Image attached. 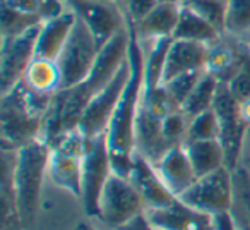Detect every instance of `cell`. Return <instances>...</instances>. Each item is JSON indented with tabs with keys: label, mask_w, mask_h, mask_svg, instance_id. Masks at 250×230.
<instances>
[{
	"label": "cell",
	"mask_w": 250,
	"mask_h": 230,
	"mask_svg": "<svg viewBox=\"0 0 250 230\" xmlns=\"http://www.w3.org/2000/svg\"><path fill=\"white\" fill-rule=\"evenodd\" d=\"M89 141L77 129L59 134L50 141L48 179L74 198H81L83 157Z\"/></svg>",
	"instance_id": "cell-3"
},
{
	"label": "cell",
	"mask_w": 250,
	"mask_h": 230,
	"mask_svg": "<svg viewBox=\"0 0 250 230\" xmlns=\"http://www.w3.org/2000/svg\"><path fill=\"white\" fill-rule=\"evenodd\" d=\"M16 150L2 148V230H24L12 187Z\"/></svg>",
	"instance_id": "cell-19"
},
{
	"label": "cell",
	"mask_w": 250,
	"mask_h": 230,
	"mask_svg": "<svg viewBox=\"0 0 250 230\" xmlns=\"http://www.w3.org/2000/svg\"><path fill=\"white\" fill-rule=\"evenodd\" d=\"M158 2H175V4H182L184 0H158Z\"/></svg>",
	"instance_id": "cell-37"
},
{
	"label": "cell",
	"mask_w": 250,
	"mask_h": 230,
	"mask_svg": "<svg viewBox=\"0 0 250 230\" xmlns=\"http://www.w3.org/2000/svg\"><path fill=\"white\" fill-rule=\"evenodd\" d=\"M129 23V21H127ZM130 29V46H129V64L130 74L125 84L120 100L117 103L110 126L106 129V146L110 151V160L113 172L122 177H127L136 153V122L139 114L141 94L144 88V48L136 26L129 23Z\"/></svg>",
	"instance_id": "cell-1"
},
{
	"label": "cell",
	"mask_w": 250,
	"mask_h": 230,
	"mask_svg": "<svg viewBox=\"0 0 250 230\" xmlns=\"http://www.w3.org/2000/svg\"><path fill=\"white\" fill-rule=\"evenodd\" d=\"M2 38L4 36H16L21 33L28 31L29 28L42 24L36 18H29V16L19 14V12L9 9L7 5H2Z\"/></svg>",
	"instance_id": "cell-29"
},
{
	"label": "cell",
	"mask_w": 250,
	"mask_h": 230,
	"mask_svg": "<svg viewBox=\"0 0 250 230\" xmlns=\"http://www.w3.org/2000/svg\"><path fill=\"white\" fill-rule=\"evenodd\" d=\"M225 35L233 38L250 35V0H228Z\"/></svg>",
	"instance_id": "cell-25"
},
{
	"label": "cell",
	"mask_w": 250,
	"mask_h": 230,
	"mask_svg": "<svg viewBox=\"0 0 250 230\" xmlns=\"http://www.w3.org/2000/svg\"><path fill=\"white\" fill-rule=\"evenodd\" d=\"M209 57V45L187 40H171L161 70V84L188 72L206 70Z\"/></svg>",
	"instance_id": "cell-14"
},
{
	"label": "cell",
	"mask_w": 250,
	"mask_h": 230,
	"mask_svg": "<svg viewBox=\"0 0 250 230\" xmlns=\"http://www.w3.org/2000/svg\"><path fill=\"white\" fill-rule=\"evenodd\" d=\"M67 4L89 29L100 50L127 24L124 12L113 0H67Z\"/></svg>",
	"instance_id": "cell-11"
},
{
	"label": "cell",
	"mask_w": 250,
	"mask_h": 230,
	"mask_svg": "<svg viewBox=\"0 0 250 230\" xmlns=\"http://www.w3.org/2000/svg\"><path fill=\"white\" fill-rule=\"evenodd\" d=\"M154 168H156L158 175L161 177L163 184L170 189L173 196H180L184 191H187L194 181L197 179L194 172V167L190 163L187 151H185L184 144L173 146L160 158L154 161Z\"/></svg>",
	"instance_id": "cell-15"
},
{
	"label": "cell",
	"mask_w": 250,
	"mask_h": 230,
	"mask_svg": "<svg viewBox=\"0 0 250 230\" xmlns=\"http://www.w3.org/2000/svg\"><path fill=\"white\" fill-rule=\"evenodd\" d=\"M2 5H7L9 9L19 12V14L29 16V18H36L40 21V18H38L40 0H2Z\"/></svg>",
	"instance_id": "cell-33"
},
{
	"label": "cell",
	"mask_w": 250,
	"mask_h": 230,
	"mask_svg": "<svg viewBox=\"0 0 250 230\" xmlns=\"http://www.w3.org/2000/svg\"><path fill=\"white\" fill-rule=\"evenodd\" d=\"M242 168L247 175L250 177V126L245 133V139H243V146H242V153H240V161L238 167Z\"/></svg>",
	"instance_id": "cell-34"
},
{
	"label": "cell",
	"mask_w": 250,
	"mask_h": 230,
	"mask_svg": "<svg viewBox=\"0 0 250 230\" xmlns=\"http://www.w3.org/2000/svg\"><path fill=\"white\" fill-rule=\"evenodd\" d=\"M100 53L96 40L77 18L74 29L60 52L57 64L62 74V90H69L87 79Z\"/></svg>",
	"instance_id": "cell-5"
},
{
	"label": "cell",
	"mask_w": 250,
	"mask_h": 230,
	"mask_svg": "<svg viewBox=\"0 0 250 230\" xmlns=\"http://www.w3.org/2000/svg\"><path fill=\"white\" fill-rule=\"evenodd\" d=\"M247 52V43L242 48H231L229 45L221 42V38L216 43L209 45V57L206 64V72L214 76L219 83H228L238 67L242 66L243 57Z\"/></svg>",
	"instance_id": "cell-20"
},
{
	"label": "cell",
	"mask_w": 250,
	"mask_h": 230,
	"mask_svg": "<svg viewBox=\"0 0 250 230\" xmlns=\"http://www.w3.org/2000/svg\"><path fill=\"white\" fill-rule=\"evenodd\" d=\"M146 218L160 230H218V218L190 208L180 199L163 208H147Z\"/></svg>",
	"instance_id": "cell-12"
},
{
	"label": "cell",
	"mask_w": 250,
	"mask_h": 230,
	"mask_svg": "<svg viewBox=\"0 0 250 230\" xmlns=\"http://www.w3.org/2000/svg\"><path fill=\"white\" fill-rule=\"evenodd\" d=\"M228 216L235 230H250V177L242 170H233V192Z\"/></svg>",
	"instance_id": "cell-23"
},
{
	"label": "cell",
	"mask_w": 250,
	"mask_h": 230,
	"mask_svg": "<svg viewBox=\"0 0 250 230\" xmlns=\"http://www.w3.org/2000/svg\"><path fill=\"white\" fill-rule=\"evenodd\" d=\"M184 5L199 14L202 19L212 24L221 35H225V18L228 0H184Z\"/></svg>",
	"instance_id": "cell-26"
},
{
	"label": "cell",
	"mask_w": 250,
	"mask_h": 230,
	"mask_svg": "<svg viewBox=\"0 0 250 230\" xmlns=\"http://www.w3.org/2000/svg\"><path fill=\"white\" fill-rule=\"evenodd\" d=\"M117 230H160V229H156V227H154L153 223L146 218V215L143 213V215H139L134 220H130L129 223L118 227Z\"/></svg>",
	"instance_id": "cell-35"
},
{
	"label": "cell",
	"mask_w": 250,
	"mask_h": 230,
	"mask_svg": "<svg viewBox=\"0 0 250 230\" xmlns=\"http://www.w3.org/2000/svg\"><path fill=\"white\" fill-rule=\"evenodd\" d=\"M247 45H249V48H250V35L247 36Z\"/></svg>",
	"instance_id": "cell-38"
},
{
	"label": "cell",
	"mask_w": 250,
	"mask_h": 230,
	"mask_svg": "<svg viewBox=\"0 0 250 230\" xmlns=\"http://www.w3.org/2000/svg\"><path fill=\"white\" fill-rule=\"evenodd\" d=\"M40 24L16 36H4L0 46V88L2 94L18 86L29 64L36 59V40Z\"/></svg>",
	"instance_id": "cell-10"
},
{
	"label": "cell",
	"mask_w": 250,
	"mask_h": 230,
	"mask_svg": "<svg viewBox=\"0 0 250 230\" xmlns=\"http://www.w3.org/2000/svg\"><path fill=\"white\" fill-rule=\"evenodd\" d=\"M127 179H129L130 184L136 187V191L143 198L146 209L163 208V206L171 205L177 199V196L171 194L170 189L163 184L154 165L147 158H144L143 155L137 153V151L134 153L132 165H130Z\"/></svg>",
	"instance_id": "cell-13"
},
{
	"label": "cell",
	"mask_w": 250,
	"mask_h": 230,
	"mask_svg": "<svg viewBox=\"0 0 250 230\" xmlns=\"http://www.w3.org/2000/svg\"><path fill=\"white\" fill-rule=\"evenodd\" d=\"M69 9L67 0H40L38 5V18L42 23L55 19L62 16Z\"/></svg>",
	"instance_id": "cell-32"
},
{
	"label": "cell",
	"mask_w": 250,
	"mask_h": 230,
	"mask_svg": "<svg viewBox=\"0 0 250 230\" xmlns=\"http://www.w3.org/2000/svg\"><path fill=\"white\" fill-rule=\"evenodd\" d=\"M219 81L214 76H211L209 72H204L201 76V79L197 81L195 88L192 90V93L188 94V98L184 101L180 110L187 115L188 119H194L202 112H208L212 108L214 103L216 93H218Z\"/></svg>",
	"instance_id": "cell-24"
},
{
	"label": "cell",
	"mask_w": 250,
	"mask_h": 230,
	"mask_svg": "<svg viewBox=\"0 0 250 230\" xmlns=\"http://www.w3.org/2000/svg\"><path fill=\"white\" fill-rule=\"evenodd\" d=\"M219 38H221V33L214 26L209 24L199 14H195L187 5H180V16H178L173 40H187V42H199L206 43V45H212Z\"/></svg>",
	"instance_id": "cell-21"
},
{
	"label": "cell",
	"mask_w": 250,
	"mask_h": 230,
	"mask_svg": "<svg viewBox=\"0 0 250 230\" xmlns=\"http://www.w3.org/2000/svg\"><path fill=\"white\" fill-rule=\"evenodd\" d=\"M219 127L214 110H208L199 114L188 122V133L185 141H218Z\"/></svg>",
	"instance_id": "cell-27"
},
{
	"label": "cell",
	"mask_w": 250,
	"mask_h": 230,
	"mask_svg": "<svg viewBox=\"0 0 250 230\" xmlns=\"http://www.w3.org/2000/svg\"><path fill=\"white\" fill-rule=\"evenodd\" d=\"M77 16L72 9H67L62 16L50 19L40 24L38 40H36V59L57 60L69 40Z\"/></svg>",
	"instance_id": "cell-16"
},
{
	"label": "cell",
	"mask_w": 250,
	"mask_h": 230,
	"mask_svg": "<svg viewBox=\"0 0 250 230\" xmlns=\"http://www.w3.org/2000/svg\"><path fill=\"white\" fill-rule=\"evenodd\" d=\"M115 2L122 9L125 19L132 24H137L141 19L146 18L158 4V0H115Z\"/></svg>",
	"instance_id": "cell-31"
},
{
	"label": "cell",
	"mask_w": 250,
	"mask_h": 230,
	"mask_svg": "<svg viewBox=\"0 0 250 230\" xmlns=\"http://www.w3.org/2000/svg\"><path fill=\"white\" fill-rule=\"evenodd\" d=\"M212 110H214L216 119H218V141L225 151L226 168L233 172L238 167L240 153H242L243 139H245V133L249 126L243 122L242 115H240L238 101L235 100V96L225 83H219L218 93H216L214 103H212Z\"/></svg>",
	"instance_id": "cell-8"
},
{
	"label": "cell",
	"mask_w": 250,
	"mask_h": 230,
	"mask_svg": "<svg viewBox=\"0 0 250 230\" xmlns=\"http://www.w3.org/2000/svg\"><path fill=\"white\" fill-rule=\"evenodd\" d=\"M184 148L197 177L226 167L225 151L219 141H185Z\"/></svg>",
	"instance_id": "cell-22"
},
{
	"label": "cell",
	"mask_w": 250,
	"mask_h": 230,
	"mask_svg": "<svg viewBox=\"0 0 250 230\" xmlns=\"http://www.w3.org/2000/svg\"><path fill=\"white\" fill-rule=\"evenodd\" d=\"M206 70L202 72H188V74H182V76H177L173 79H170L168 83L161 84L165 88V91L168 93V96L171 98L175 105L178 108H182L184 101L188 98V94L192 93V90L195 88L197 81L201 79V76L204 74Z\"/></svg>",
	"instance_id": "cell-28"
},
{
	"label": "cell",
	"mask_w": 250,
	"mask_h": 230,
	"mask_svg": "<svg viewBox=\"0 0 250 230\" xmlns=\"http://www.w3.org/2000/svg\"><path fill=\"white\" fill-rule=\"evenodd\" d=\"M74 230H98V229L93 225V223H89V222H79Z\"/></svg>",
	"instance_id": "cell-36"
},
{
	"label": "cell",
	"mask_w": 250,
	"mask_h": 230,
	"mask_svg": "<svg viewBox=\"0 0 250 230\" xmlns=\"http://www.w3.org/2000/svg\"><path fill=\"white\" fill-rule=\"evenodd\" d=\"M231 192L233 172L226 167H221L197 177L187 191L178 196V199L197 211L221 216L228 215L231 206Z\"/></svg>",
	"instance_id": "cell-7"
},
{
	"label": "cell",
	"mask_w": 250,
	"mask_h": 230,
	"mask_svg": "<svg viewBox=\"0 0 250 230\" xmlns=\"http://www.w3.org/2000/svg\"><path fill=\"white\" fill-rule=\"evenodd\" d=\"M113 174L110 151L106 146V136L94 138L87 143V148L83 157V172H81V198L84 213L87 218L98 216V205H100L101 192L104 184Z\"/></svg>",
	"instance_id": "cell-6"
},
{
	"label": "cell",
	"mask_w": 250,
	"mask_h": 230,
	"mask_svg": "<svg viewBox=\"0 0 250 230\" xmlns=\"http://www.w3.org/2000/svg\"><path fill=\"white\" fill-rule=\"evenodd\" d=\"M144 211L146 205L129 179L113 172L101 192L98 216L94 220L103 223L108 230H117Z\"/></svg>",
	"instance_id": "cell-4"
},
{
	"label": "cell",
	"mask_w": 250,
	"mask_h": 230,
	"mask_svg": "<svg viewBox=\"0 0 250 230\" xmlns=\"http://www.w3.org/2000/svg\"><path fill=\"white\" fill-rule=\"evenodd\" d=\"M29 91L42 96H55L62 91V74L57 60L35 59L21 81Z\"/></svg>",
	"instance_id": "cell-18"
},
{
	"label": "cell",
	"mask_w": 250,
	"mask_h": 230,
	"mask_svg": "<svg viewBox=\"0 0 250 230\" xmlns=\"http://www.w3.org/2000/svg\"><path fill=\"white\" fill-rule=\"evenodd\" d=\"M129 74L130 64L129 59H127V62L117 72V76L111 79V83L108 86H104L100 93L94 94L89 103H87V107L84 108L77 131L87 141L94 139V138L101 136V134H106L111 115H113L118 100H120L122 93H124L125 84L129 81Z\"/></svg>",
	"instance_id": "cell-9"
},
{
	"label": "cell",
	"mask_w": 250,
	"mask_h": 230,
	"mask_svg": "<svg viewBox=\"0 0 250 230\" xmlns=\"http://www.w3.org/2000/svg\"><path fill=\"white\" fill-rule=\"evenodd\" d=\"M180 5L182 4H175V2H158L156 7L146 18H143L137 24H134L141 42L173 38L178 16H180Z\"/></svg>",
	"instance_id": "cell-17"
},
{
	"label": "cell",
	"mask_w": 250,
	"mask_h": 230,
	"mask_svg": "<svg viewBox=\"0 0 250 230\" xmlns=\"http://www.w3.org/2000/svg\"><path fill=\"white\" fill-rule=\"evenodd\" d=\"M113 2H115V0H113Z\"/></svg>",
	"instance_id": "cell-39"
},
{
	"label": "cell",
	"mask_w": 250,
	"mask_h": 230,
	"mask_svg": "<svg viewBox=\"0 0 250 230\" xmlns=\"http://www.w3.org/2000/svg\"><path fill=\"white\" fill-rule=\"evenodd\" d=\"M50 144L43 138L29 141L16 150L12 187L24 229L33 227L42 199L43 182L48 177Z\"/></svg>",
	"instance_id": "cell-2"
},
{
	"label": "cell",
	"mask_w": 250,
	"mask_h": 230,
	"mask_svg": "<svg viewBox=\"0 0 250 230\" xmlns=\"http://www.w3.org/2000/svg\"><path fill=\"white\" fill-rule=\"evenodd\" d=\"M228 90L231 91V94L235 96V100L245 101L250 100V48L247 45V52L243 57L242 66L238 67V70L235 72V76L226 83Z\"/></svg>",
	"instance_id": "cell-30"
}]
</instances>
